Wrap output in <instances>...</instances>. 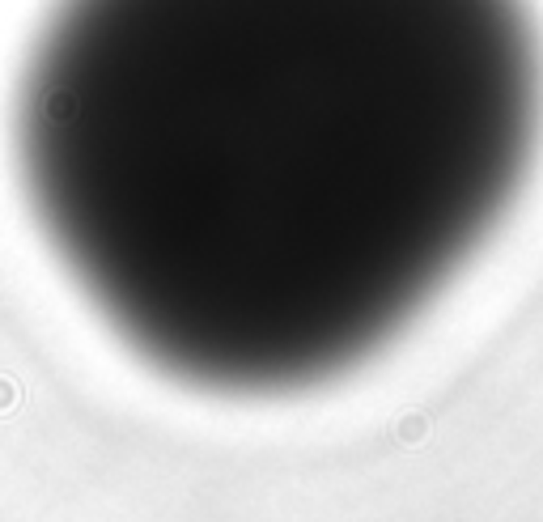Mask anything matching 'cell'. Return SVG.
<instances>
[{
	"label": "cell",
	"mask_w": 543,
	"mask_h": 522,
	"mask_svg": "<svg viewBox=\"0 0 543 522\" xmlns=\"http://www.w3.org/2000/svg\"><path fill=\"white\" fill-rule=\"evenodd\" d=\"M17 174L132 353L217 395L357 370L497 234L543 140L527 0H56Z\"/></svg>",
	"instance_id": "obj_1"
}]
</instances>
